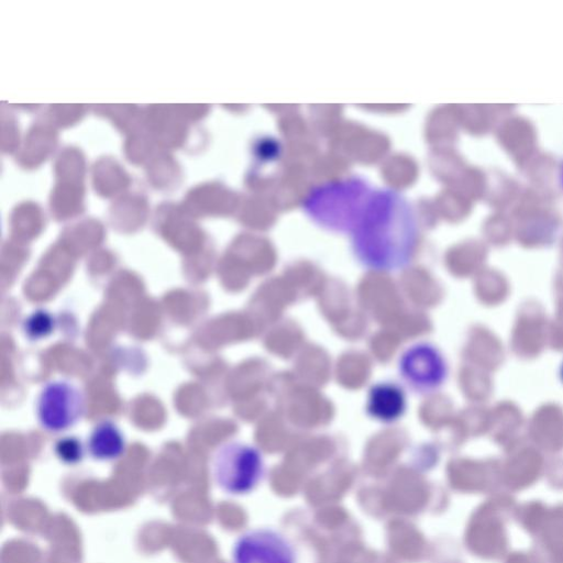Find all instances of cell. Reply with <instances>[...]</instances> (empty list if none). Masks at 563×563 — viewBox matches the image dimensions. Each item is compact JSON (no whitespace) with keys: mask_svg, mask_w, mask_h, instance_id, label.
Wrapping results in <instances>:
<instances>
[{"mask_svg":"<svg viewBox=\"0 0 563 563\" xmlns=\"http://www.w3.org/2000/svg\"><path fill=\"white\" fill-rule=\"evenodd\" d=\"M399 372L402 379L415 390L431 393L446 380L448 364L434 345L417 343L402 353Z\"/></svg>","mask_w":563,"mask_h":563,"instance_id":"5b68a950","label":"cell"},{"mask_svg":"<svg viewBox=\"0 0 563 563\" xmlns=\"http://www.w3.org/2000/svg\"><path fill=\"white\" fill-rule=\"evenodd\" d=\"M352 233L358 261L369 269L406 267L415 252L417 222L408 202L389 189L372 191Z\"/></svg>","mask_w":563,"mask_h":563,"instance_id":"6da1fadb","label":"cell"},{"mask_svg":"<svg viewBox=\"0 0 563 563\" xmlns=\"http://www.w3.org/2000/svg\"><path fill=\"white\" fill-rule=\"evenodd\" d=\"M40 426L48 432L73 428L85 411V396L78 386L66 379H54L43 385L35 405Z\"/></svg>","mask_w":563,"mask_h":563,"instance_id":"277c9868","label":"cell"},{"mask_svg":"<svg viewBox=\"0 0 563 563\" xmlns=\"http://www.w3.org/2000/svg\"><path fill=\"white\" fill-rule=\"evenodd\" d=\"M372 194L361 179H349L316 188L305 202L306 212L332 231L352 232Z\"/></svg>","mask_w":563,"mask_h":563,"instance_id":"7a4b0ae2","label":"cell"},{"mask_svg":"<svg viewBox=\"0 0 563 563\" xmlns=\"http://www.w3.org/2000/svg\"><path fill=\"white\" fill-rule=\"evenodd\" d=\"M56 456L65 464L75 465L81 462L85 448L81 441L75 437H64L55 443Z\"/></svg>","mask_w":563,"mask_h":563,"instance_id":"30bf717a","label":"cell"},{"mask_svg":"<svg viewBox=\"0 0 563 563\" xmlns=\"http://www.w3.org/2000/svg\"><path fill=\"white\" fill-rule=\"evenodd\" d=\"M559 377H560L561 383L563 384V360L559 366Z\"/></svg>","mask_w":563,"mask_h":563,"instance_id":"7c38bea8","label":"cell"},{"mask_svg":"<svg viewBox=\"0 0 563 563\" xmlns=\"http://www.w3.org/2000/svg\"><path fill=\"white\" fill-rule=\"evenodd\" d=\"M125 439L120 428L110 420L97 423L87 440V451L98 461L110 462L125 452Z\"/></svg>","mask_w":563,"mask_h":563,"instance_id":"ba28073f","label":"cell"},{"mask_svg":"<svg viewBox=\"0 0 563 563\" xmlns=\"http://www.w3.org/2000/svg\"><path fill=\"white\" fill-rule=\"evenodd\" d=\"M55 328L54 317L45 310L31 313L24 322L25 334L33 340L48 336Z\"/></svg>","mask_w":563,"mask_h":563,"instance_id":"9c48e42d","label":"cell"},{"mask_svg":"<svg viewBox=\"0 0 563 563\" xmlns=\"http://www.w3.org/2000/svg\"><path fill=\"white\" fill-rule=\"evenodd\" d=\"M366 408L374 419L385 423L394 422L404 415L406 398L397 385L378 383L369 389Z\"/></svg>","mask_w":563,"mask_h":563,"instance_id":"52a82bcc","label":"cell"},{"mask_svg":"<svg viewBox=\"0 0 563 563\" xmlns=\"http://www.w3.org/2000/svg\"><path fill=\"white\" fill-rule=\"evenodd\" d=\"M233 563H296V552L282 533L267 528L247 530L234 542Z\"/></svg>","mask_w":563,"mask_h":563,"instance_id":"8992f818","label":"cell"},{"mask_svg":"<svg viewBox=\"0 0 563 563\" xmlns=\"http://www.w3.org/2000/svg\"><path fill=\"white\" fill-rule=\"evenodd\" d=\"M559 183H560V186L561 188L563 189V162L560 166V170H559Z\"/></svg>","mask_w":563,"mask_h":563,"instance_id":"8fae6325","label":"cell"},{"mask_svg":"<svg viewBox=\"0 0 563 563\" xmlns=\"http://www.w3.org/2000/svg\"><path fill=\"white\" fill-rule=\"evenodd\" d=\"M263 474L262 454L253 445L230 441L219 445L212 455V478L227 494L244 495L252 492Z\"/></svg>","mask_w":563,"mask_h":563,"instance_id":"3957f363","label":"cell"}]
</instances>
